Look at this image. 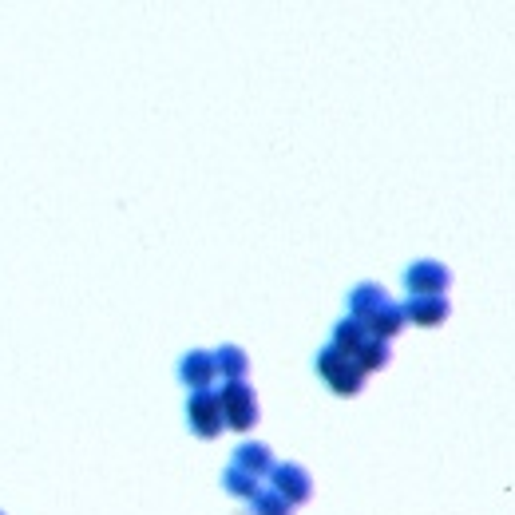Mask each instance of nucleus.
Segmentation results:
<instances>
[{
	"label": "nucleus",
	"instance_id": "nucleus-1",
	"mask_svg": "<svg viewBox=\"0 0 515 515\" xmlns=\"http://www.w3.org/2000/svg\"><path fill=\"white\" fill-rule=\"evenodd\" d=\"M349 309H353V321H357L369 337H377V341H393V337L405 329L401 306L389 302V294H385L381 286H373V282H361V286L353 290Z\"/></svg>",
	"mask_w": 515,
	"mask_h": 515
},
{
	"label": "nucleus",
	"instance_id": "nucleus-2",
	"mask_svg": "<svg viewBox=\"0 0 515 515\" xmlns=\"http://www.w3.org/2000/svg\"><path fill=\"white\" fill-rule=\"evenodd\" d=\"M317 373H321V381H325L337 397H357V393L365 389V373H361V365H357L349 353L333 349V345H325V349L317 353Z\"/></svg>",
	"mask_w": 515,
	"mask_h": 515
},
{
	"label": "nucleus",
	"instance_id": "nucleus-3",
	"mask_svg": "<svg viewBox=\"0 0 515 515\" xmlns=\"http://www.w3.org/2000/svg\"><path fill=\"white\" fill-rule=\"evenodd\" d=\"M218 405H222V420L234 432H250L258 424V397L246 385V377L242 381H226V389H218Z\"/></svg>",
	"mask_w": 515,
	"mask_h": 515
},
{
	"label": "nucleus",
	"instance_id": "nucleus-4",
	"mask_svg": "<svg viewBox=\"0 0 515 515\" xmlns=\"http://www.w3.org/2000/svg\"><path fill=\"white\" fill-rule=\"evenodd\" d=\"M187 424L199 440H214L226 420H222V405H218V393L214 389H195L191 401H187Z\"/></svg>",
	"mask_w": 515,
	"mask_h": 515
},
{
	"label": "nucleus",
	"instance_id": "nucleus-5",
	"mask_svg": "<svg viewBox=\"0 0 515 515\" xmlns=\"http://www.w3.org/2000/svg\"><path fill=\"white\" fill-rule=\"evenodd\" d=\"M270 480H274V492H278L282 500H290L294 508H298V504H306L309 492H313V480H309V472H306V468H298V464L270 468Z\"/></svg>",
	"mask_w": 515,
	"mask_h": 515
},
{
	"label": "nucleus",
	"instance_id": "nucleus-6",
	"mask_svg": "<svg viewBox=\"0 0 515 515\" xmlns=\"http://www.w3.org/2000/svg\"><path fill=\"white\" fill-rule=\"evenodd\" d=\"M448 282H452V270L440 266V262H416V266H409V274H405V286H409L412 294H444Z\"/></svg>",
	"mask_w": 515,
	"mask_h": 515
},
{
	"label": "nucleus",
	"instance_id": "nucleus-7",
	"mask_svg": "<svg viewBox=\"0 0 515 515\" xmlns=\"http://www.w3.org/2000/svg\"><path fill=\"white\" fill-rule=\"evenodd\" d=\"M401 313H405V321H416V325H440L448 317V298L444 294H412Z\"/></svg>",
	"mask_w": 515,
	"mask_h": 515
},
{
	"label": "nucleus",
	"instance_id": "nucleus-8",
	"mask_svg": "<svg viewBox=\"0 0 515 515\" xmlns=\"http://www.w3.org/2000/svg\"><path fill=\"white\" fill-rule=\"evenodd\" d=\"M179 377H183V385H187L191 393H195V389H210V381L218 377V373H214V357L203 353V349L187 353L183 365H179Z\"/></svg>",
	"mask_w": 515,
	"mask_h": 515
},
{
	"label": "nucleus",
	"instance_id": "nucleus-9",
	"mask_svg": "<svg viewBox=\"0 0 515 515\" xmlns=\"http://www.w3.org/2000/svg\"><path fill=\"white\" fill-rule=\"evenodd\" d=\"M234 468H238V472H246V476H258V480H262V476L274 468V464H270V448H266V444H242V448H238V456H234Z\"/></svg>",
	"mask_w": 515,
	"mask_h": 515
},
{
	"label": "nucleus",
	"instance_id": "nucleus-10",
	"mask_svg": "<svg viewBox=\"0 0 515 515\" xmlns=\"http://www.w3.org/2000/svg\"><path fill=\"white\" fill-rule=\"evenodd\" d=\"M389 357H393V353H389V341H377V337H369V341L353 353V361L361 365V373H365V377H369V373H377V369H385V365H389Z\"/></svg>",
	"mask_w": 515,
	"mask_h": 515
},
{
	"label": "nucleus",
	"instance_id": "nucleus-11",
	"mask_svg": "<svg viewBox=\"0 0 515 515\" xmlns=\"http://www.w3.org/2000/svg\"><path fill=\"white\" fill-rule=\"evenodd\" d=\"M214 357V373H222L226 381H242L246 377V353L238 349V345H222L218 353H210Z\"/></svg>",
	"mask_w": 515,
	"mask_h": 515
},
{
	"label": "nucleus",
	"instance_id": "nucleus-12",
	"mask_svg": "<svg viewBox=\"0 0 515 515\" xmlns=\"http://www.w3.org/2000/svg\"><path fill=\"white\" fill-rule=\"evenodd\" d=\"M365 341H369V333H365V329H361L353 317H345V321L337 325V333H333V349H341V353H349V357H353V353H357Z\"/></svg>",
	"mask_w": 515,
	"mask_h": 515
},
{
	"label": "nucleus",
	"instance_id": "nucleus-13",
	"mask_svg": "<svg viewBox=\"0 0 515 515\" xmlns=\"http://www.w3.org/2000/svg\"><path fill=\"white\" fill-rule=\"evenodd\" d=\"M222 488H226L230 496H242V500H254V496L262 492V484H258V476H246V472H238L234 464L226 468V476H222Z\"/></svg>",
	"mask_w": 515,
	"mask_h": 515
},
{
	"label": "nucleus",
	"instance_id": "nucleus-14",
	"mask_svg": "<svg viewBox=\"0 0 515 515\" xmlns=\"http://www.w3.org/2000/svg\"><path fill=\"white\" fill-rule=\"evenodd\" d=\"M250 515H294V504L282 500L278 492H258L250 500Z\"/></svg>",
	"mask_w": 515,
	"mask_h": 515
},
{
	"label": "nucleus",
	"instance_id": "nucleus-15",
	"mask_svg": "<svg viewBox=\"0 0 515 515\" xmlns=\"http://www.w3.org/2000/svg\"><path fill=\"white\" fill-rule=\"evenodd\" d=\"M0 515H4V512H0Z\"/></svg>",
	"mask_w": 515,
	"mask_h": 515
}]
</instances>
